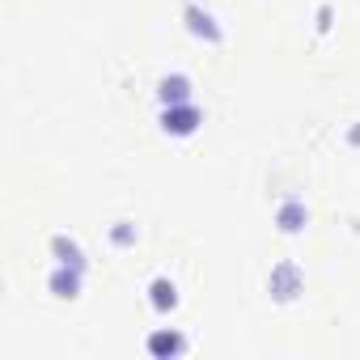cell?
<instances>
[{"instance_id":"5b68a950","label":"cell","mask_w":360,"mask_h":360,"mask_svg":"<svg viewBox=\"0 0 360 360\" xmlns=\"http://www.w3.org/2000/svg\"><path fill=\"white\" fill-rule=\"evenodd\" d=\"M305 225H309V208H305V200H297V195L280 200V208H276V229H280L284 238H297V233H305Z\"/></svg>"},{"instance_id":"8992f818","label":"cell","mask_w":360,"mask_h":360,"mask_svg":"<svg viewBox=\"0 0 360 360\" xmlns=\"http://www.w3.org/2000/svg\"><path fill=\"white\" fill-rule=\"evenodd\" d=\"M47 288H51V297H60V301H77L81 288H85V271H81V267H64V263H56L51 276H47Z\"/></svg>"},{"instance_id":"30bf717a","label":"cell","mask_w":360,"mask_h":360,"mask_svg":"<svg viewBox=\"0 0 360 360\" xmlns=\"http://www.w3.org/2000/svg\"><path fill=\"white\" fill-rule=\"evenodd\" d=\"M110 242H115L119 250H127V246L140 242V229H136L131 221H115V225H110Z\"/></svg>"},{"instance_id":"277c9868","label":"cell","mask_w":360,"mask_h":360,"mask_svg":"<svg viewBox=\"0 0 360 360\" xmlns=\"http://www.w3.org/2000/svg\"><path fill=\"white\" fill-rule=\"evenodd\" d=\"M144 347H148V356H157V360H174V356H187L191 339L178 330V326H157V330L144 339Z\"/></svg>"},{"instance_id":"9c48e42d","label":"cell","mask_w":360,"mask_h":360,"mask_svg":"<svg viewBox=\"0 0 360 360\" xmlns=\"http://www.w3.org/2000/svg\"><path fill=\"white\" fill-rule=\"evenodd\" d=\"M47 250H51V259H56V263H64V267H81V271L89 267V263H85L81 242H77V238H68V233H51Z\"/></svg>"},{"instance_id":"6da1fadb","label":"cell","mask_w":360,"mask_h":360,"mask_svg":"<svg viewBox=\"0 0 360 360\" xmlns=\"http://www.w3.org/2000/svg\"><path fill=\"white\" fill-rule=\"evenodd\" d=\"M301 292H305V271H301V263H297V259H280V263L267 271V297H271L276 305H292Z\"/></svg>"},{"instance_id":"3957f363","label":"cell","mask_w":360,"mask_h":360,"mask_svg":"<svg viewBox=\"0 0 360 360\" xmlns=\"http://www.w3.org/2000/svg\"><path fill=\"white\" fill-rule=\"evenodd\" d=\"M183 22H187V30H191L200 43H208V47H221V43H225V30L217 26V18L200 5V0H191V5L183 9Z\"/></svg>"},{"instance_id":"8fae6325","label":"cell","mask_w":360,"mask_h":360,"mask_svg":"<svg viewBox=\"0 0 360 360\" xmlns=\"http://www.w3.org/2000/svg\"><path fill=\"white\" fill-rule=\"evenodd\" d=\"M326 30H330V5L318 9V34H326Z\"/></svg>"},{"instance_id":"52a82bcc","label":"cell","mask_w":360,"mask_h":360,"mask_svg":"<svg viewBox=\"0 0 360 360\" xmlns=\"http://www.w3.org/2000/svg\"><path fill=\"white\" fill-rule=\"evenodd\" d=\"M157 102L161 106H183V102H195V85L187 72H169L157 81Z\"/></svg>"},{"instance_id":"7c38bea8","label":"cell","mask_w":360,"mask_h":360,"mask_svg":"<svg viewBox=\"0 0 360 360\" xmlns=\"http://www.w3.org/2000/svg\"><path fill=\"white\" fill-rule=\"evenodd\" d=\"M347 144H352V148H360V123H352V127H347Z\"/></svg>"},{"instance_id":"ba28073f","label":"cell","mask_w":360,"mask_h":360,"mask_svg":"<svg viewBox=\"0 0 360 360\" xmlns=\"http://www.w3.org/2000/svg\"><path fill=\"white\" fill-rule=\"evenodd\" d=\"M178 301H183V297H178V284L169 276H153L148 280V305H153L157 318H169L178 309Z\"/></svg>"},{"instance_id":"7a4b0ae2","label":"cell","mask_w":360,"mask_h":360,"mask_svg":"<svg viewBox=\"0 0 360 360\" xmlns=\"http://www.w3.org/2000/svg\"><path fill=\"white\" fill-rule=\"evenodd\" d=\"M204 127V110L195 102H183V106H161V131L174 136V140H187Z\"/></svg>"}]
</instances>
